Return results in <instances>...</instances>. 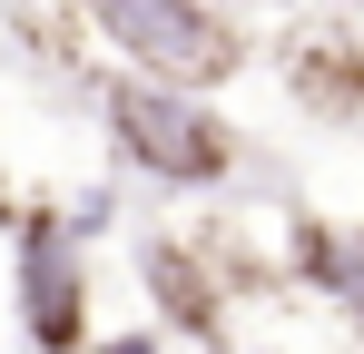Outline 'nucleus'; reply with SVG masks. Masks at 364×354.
Listing matches in <instances>:
<instances>
[{"label":"nucleus","instance_id":"obj_4","mask_svg":"<svg viewBox=\"0 0 364 354\" xmlns=\"http://www.w3.org/2000/svg\"><path fill=\"white\" fill-rule=\"evenodd\" d=\"M276 69H286V99H296L305 118L364 138V20H355V10L286 30V40H276Z\"/></svg>","mask_w":364,"mask_h":354},{"label":"nucleus","instance_id":"obj_2","mask_svg":"<svg viewBox=\"0 0 364 354\" xmlns=\"http://www.w3.org/2000/svg\"><path fill=\"white\" fill-rule=\"evenodd\" d=\"M109 138H119V158L138 177H158V187H227L237 177V128L207 109L197 89H168V79H138L128 69L119 89H109Z\"/></svg>","mask_w":364,"mask_h":354},{"label":"nucleus","instance_id":"obj_8","mask_svg":"<svg viewBox=\"0 0 364 354\" xmlns=\"http://www.w3.org/2000/svg\"><path fill=\"white\" fill-rule=\"evenodd\" d=\"M335 10H355V20H364V0H335Z\"/></svg>","mask_w":364,"mask_h":354},{"label":"nucleus","instance_id":"obj_1","mask_svg":"<svg viewBox=\"0 0 364 354\" xmlns=\"http://www.w3.org/2000/svg\"><path fill=\"white\" fill-rule=\"evenodd\" d=\"M89 10V30L109 40V50L138 69V79H168V89H227L256 40H246L237 10H217V0H79Z\"/></svg>","mask_w":364,"mask_h":354},{"label":"nucleus","instance_id":"obj_7","mask_svg":"<svg viewBox=\"0 0 364 354\" xmlns=\"http://www.w3.org/2000/svg\"><path fill=\"white\" fill-rule=\"evenodd\" d=\"M99 354H158V325H138V335H109Z\"/></svg>","mask_w":364,"mask_h":354},{"label":"nucleus","instance_id":"obj_6","mask_svg":"<svg viewBox=\"0 0 364 354\" xmlns=\"http://www.w3.org/2000/svg\"><path fill=\"white\" fill-rule=\"evenodd\" d=\"M148 286H158V315L187 325V335H217V286H207V266L187 256V246H148Z\"/></svg>","mask_w":364,"mask_h":354},{"label":"nucleus","instance_id":"obj_5","mask_svg":"<svg viewBox=\"0 0 364 354\" xmlns=\"http://www.w3.org/2000/svg\"><path fill=\"white\" fill-rule=\"evenodd\" d=\"M296 276L345 325L364 335V227H335V217H296Z\"/></svg>","mask_w":364,"mask_h":354},{"label":"nucleus","instance_id":"obj_3","mask_svg":"<svg viewBox=\"0 0 364 354\" xmlns=\"http://www.w3.org/2000/svg\"><path fill=\"white\" fill-rule=\"evenodd\" d=\"M20 325H30V354L89 345V266H79V246L50 207L20 217Z\"/></svg>","mask_w":364,"mask_h":354}]
</instances>
